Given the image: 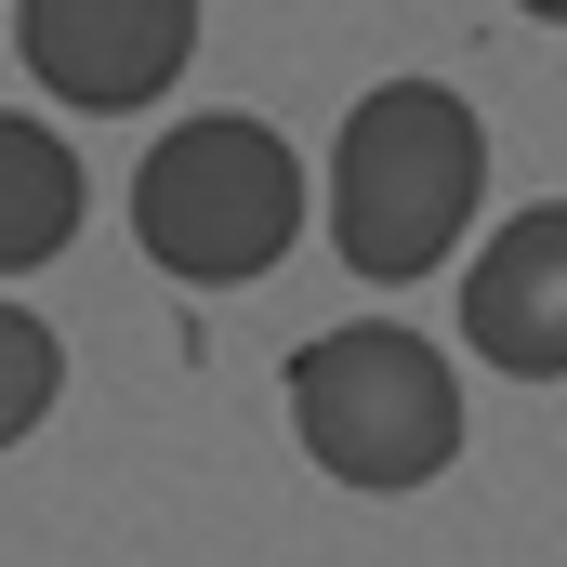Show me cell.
Returning <instances> with one entry per match:
<instances>
[{
    "mask_svg": "<svg viewBox=\"0 0 567 567\" xmlns=\"http://www.w3.org/2000/svg\"><path fill=\"white\" fill-rule=\"evenodd\" d=\"M475 198H488V133L449 80H383V93L343 106V133H330V251L357 278L410 290L423 265H449Z\"/></svg>",
    "mask_w": 567,
    "mask_h": 567,
    "instance_id": "cell-1",
    "label": "cell"
},
{
    "mask_svg": "<svg viewBox=\"0 0 567 567\" xmlns=\"http://www.w3.org/2000/svg\"><path fill=\"white\" fill-rule=\"evenodd\" d=\"M290 435L343 488H435L462 462V370L396 317L317 330L290 343Z\"/></svg>",
    "mask_w": 567,
    "mask_h": 567,
    "instance_id": "cell-2",
    "label": "cell"
},
{
    "mask_svg": "<svg viewBox=\"0 0 567 567\" xmlns=\"http://www.w3.org/2000/svg\"><path fill=\"white\" fill-rule=\"evenodd\" d=\"M133 238L185 290H251L303 238V158L265 120H238V106L172 120L145 145V172H133Z\"/></svg>",
    "mask_w": 567,
    "mask_h": 567,
    "instance_id": "cell-3",
    "label": "cell"
},
{
    "mask_svg": "<svg viewBox=\"0 0 567 567\" xmlns=\"http://www.w3.org/2000/svg\"><path fill=\"white\" fill-rule=\"evenodd\" d=\"M13 53L53 106H158L198 53V0H13Z\"/></svg>",
    "mask_w": 567,
    "mask_h": 567,
    "instance_id": "cell-4",
    "label": "cell"
},
{
    "mask_svg": "<svg viewBox=\"0 0 567 567\" xmlns=\"http://www.w3.org/2000/svg\"><path fill=\"white\" fill-rule=\"evenodd\" d=\"M462 343L515 383H567V198H528L462 265Z\"/></svg>",
    "mask_w": 567,
    "mask_h": 567,
    "instance_id": "cell-5",
    "label": "cell"
},
{
    "mask_svg": "<svg viewBox=\"0 0 567 567\" xmlns=\"http://www.w3.org/2000/svg\"><path fill=\"white\" fill-rule=\"evenodd\" d=\"M66 238H80V158H66V133L0 106V278L53 265Z\"/></svg>",
    "mask_w": 567,
    "mask_h": 567,
    "instance_id": "cell-6",
    "label": "cell"
},
{
    "mask_svg": "<svg viewBox=\"0 0 567 567\" xmlns=\"http://www.w3.org/2000/svg\"><path fill=\"white\" fill-rule=\"evenodd\" d=\"M53 383H66V343H53L27 303H0V449L53 410Z\"/></svg>",
    "mask_w": 567,
    "mask_h": 567,
    "instance_id": "cell-7",
    "label": "cell"
},
{
    "mask_svg": "<svg viewBox=\"0 0 567 567\" xmlns=\"http://www.w3.org/2000/svg\"><path fill=\"white\" fill-rule=\"evenodd\" d=\"M515 13H542V27H567V0H515Z\"/></svg>",
    "mask_w": 567,
    "mask_h": 567,
    "instance_id": "cell-8",
    "label": "cell"
}]
</instances>
